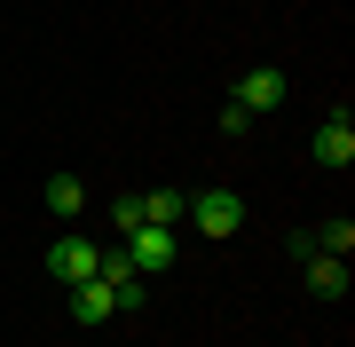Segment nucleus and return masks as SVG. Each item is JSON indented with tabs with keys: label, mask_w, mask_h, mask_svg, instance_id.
<instances>
[{
	"label": "nucleus",
	"mask_w": 355,
	"mask_h": 347,
	"mask_svg": "<svg viewBox=\"0 0 355 347\" xmlns=\"http://www.w3.org/2000/svg\"><path fill=\"white\" fill-rule=\"evenodd\" d=\"M119 253H127L142 276H166V269L182 260V237H174V229H135L127 244H119Z\"/></svg>",
	"instance_id": "4"
},
{
	"label": "nucleus",
	"mask_w": 355,
	"mask_h": 347,
	"mask_svg": "<svg viewBox=\"0 0 355 347\" xmlns=\"http://www.w3.org/2000/svg\"><path fill=\"white\" fill-rule=\"evenodd\" d=\"M182 213H190L182 190H142V229H182Z\"/></svg>",
	"instance_id": "7"
},
{
	"label": "nucleus",
	"mask_w": 355,
	"mask_h": 347,
	"mask_svg": "<svg viewBox=\"0 0 355 347\" xmlns=\"http://www.w3.org/2000/svg\"><path fill=\"white\" fill-rule=\"evenodd\" d=\"M316 253H331V260H347V253H355V221H347V213L316 229Z\"/></svg>",
	"instance_id": "10"
},
{
	"label": "nucleus",
	"mask_w": 355,
	"mask_h": 347,
	"mask_svg": "<svg viewBox=\"0 0 355 347\" xmlns=\"http://www.w3.org/2000/svg\"><path fill=\"white\" fill-rule=\"evenodd\" d=\"M300 269H308V292H316V300H347V260L316 253V260H300Z\"/></svg>",
	"instance_id": "8"
},
{
	"label": "nucleus",
	"mask_w": 355,
	"mask_h": 347,
	"mask_svg": "<svg viewBox=\"0 0 355 347\" xmlns=\"http://www.w3.org/2000/svg\"><path fill=\"white\" fill-rule=\"evenodd\" d=\"M308 158H316V166H331V174H347V166H355V118H347V111L324 118L316 142H308Z\"/></svg>",
	"instance_id": "5"
},
{
	"label": "nucleus",
	"mask_w": 355,
	"mask_h": 347,
	"mask_svg": "<svg viewBox=\"0 0 355 347\" xmlns=\"http://www.w3.org/2000/svg\"><path fill=\"white\" fill-rule=\"evenodd\" d=\"M111 316H119V300H111V284H103V276L71 284V323H79V332H95V323H111Z\"/></svg>",
	"instance_id": "6"
},
{
	"label": "nucleus",
	"mask_w": 355,
	"mask_h": 347,
	"mask_svg": "<svg viewBox=\"0 0 355 347\" xmlns=\"http://www.w3.org/2000/svg\"><path fill=\"white\" fill-rule=\"evenodd\" d=\"M111 229H119V237H135V229H142V190L111 197Z\"/></svg>",
	"instance_id": "11"
},
{
	"label": "nucleus",
	"mask_w": 355,
	"mask_h": 347,
	"mask_svg": "<svg viewBox=\"0 0 355 347\" xmlns=\"http://www.w3.org/2000/svg\"><path fill=\"white\" fill-rule=\"evenodd\" d=\"M182 221H190L198 237H237V229H245V197H237V190H198Z\"/></svg>",
	"instance_id": "1"
},
{
	"label": "nucleus",
	"mask_w": 355,
	"mask_h": 347,
	"mask_svg": "<svg viewBox=\"0 0 355 347\" xmlns=\"http://www.w3.org/2000/svg\"><path fill=\"white\" fill-rule=\"evenodd\" d=\"M40 197H48V213H79V206H87V181H79V174H48V190H40Z\"/></svg>",
	"instance_id": "9"
},
{
	"label": "nucleus",
	"mask_w": 355,
	"mask_h": 347,
	"mask_svg": "<svg viewBox=\"0 0 355 347\" xmlns=\"http://www.w3.org/2000/svg\"><path fill=\"white\" fill-rule=\"evenodd\" d=\"M95 269H103V244H87V237H55L48 244V276L55 284H87Z\"/></svg>",
	"instance_id": "2"
},
{
	"label": "nucleus",
	"mask_w": 355,
	"mask_h": 347,
	"mask_svg": "<svg viewBox=\"0 0 355 347\" xmlns=\"http://www.w3.org/2000/svg\"><path fill=\"white\" fill-rule=\"evenodd\" d=\"M229 103H237V111H284V71L277 64H253V71H237V95H229Z\"/></svg>",
	"instance_id": "3"
}]
</instances>
